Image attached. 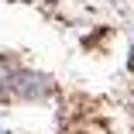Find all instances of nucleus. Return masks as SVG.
I'll use <instances>...</instances> for the list:
<instances>
[{
  "instance_id": "nucleus-1",
  "label": "nucleus",
  "mask_w": 134,
  "mask_h": 134,
  "mask_svg": "<svg viewBox=\"0 0 134 134\" xmlns=\"http://www.w3.org/2000/svg\"><path fill=\"white\" fill-rule=\"evenodd\" d=\"M127 65H131V72H134V41H131V52H127Z\"/></svg>"
},
{
  "instance_id": "nucleus-2",
  "label": "nucleus",
  "mask_w": 134,
  "mask_h": 134,
  "mask_svg": "<svg viewBox=\"0 0 134 134\" xmlns=\"http://www.w3.org/2000/svg\"><path fill=\"white\" fill-rule=\"evenodd\" d=\"M0 134H10V127H7V124H4V120H0Z\"/></svg>"
}]
</instances>
